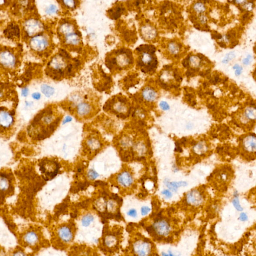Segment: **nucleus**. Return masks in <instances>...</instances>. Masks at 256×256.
Returning a JSON list of instances; mask_svg holds the SVG:
<instances>
[{
	"instance_id": "obj_1",
	"label": "nucleus",
	"mask_w": 256,
	"mask_h": 256,
	"mask_svg": "<svg viewBox=\"0 0 256 256\" xmlns=\"http://www.w3.org/2000/svg\"><path fill=\"white\" fill-rule=\"evenodd\" d=\"M80 64L78 60L72 58L66 50H61L48 65L46 73L52 79L62 80L74 76Z\"/></svg>"
},
{
	"instance_id": "obj_2",
	"label": "nucleus",
	"mask_w": 256,
	"mask_h": 256,
	"mask_svg": "<svg viewBox=\"0 0 256 256\" xmlns=\"http://www.w3.org/2000/svg\"><path fill=\"white\" fill-rule=\"evenodd\" d=\"M61 118H54L53 111L47 108L35 117L28 127L30 137L34 140L41 141L48 138L57 129Z\"/></svg>"
},
{
	"instance_id": "obj_3",
	"label": "nucleus",
	"mask_w": 256,
	"mask_h": 256,
	"mask_svg": "<svg viewBox=\"0 0 256 256\" xmlns=\"http://www.w3.org/2000/svg\"><path fill=\"white\" fill-rule=\"evenodd\" d=\"M58 34L65 49L78 53L81 51L82 36L75 20L70 18L63 19L59 24Z\"/></svg>"
},
{
	"instance_id": "obj_4",
	"label": "nucleus",
	"mask_w": 256,
	"mask_h": 256,
	"mask_svg": "<svg viewBox=\"0 0 256 256\" xmlns=\"http://www.w3.org/2000/svg\"><path fill=\"white\" fill-rule=\"evenodd\" d=\"M135 59L132 51L126 48L109 52L105 58L106 67L113 74L127 71L133 67Z\"/></svg>"
},
{
	"instance_id": "obj_5",
	"label": "nucleus",
	"mask_w": 256,
	"mask_h": 256,
	"mask_svg": "<svg viewBox=\"0 0 256 256\" xmlns=\"http://www.w3.org/2000/svg\"><path fill=\"white\" fill-rule=\"evenodd\" d=\"M155 51L156 48L152 45H143L136 48L135 53L136 66L142 72H151L157 67V58L153 55Z\"/></svg>"
},
{
	"instance_id": "obj_6",
	"label": "nucleus",
	"mask_w": 256,
	"mask_h": 256,
	"mask_svg": "<svg viewBox=\"0 0 256 256\" xmlns=\"http://www.w3.org/2000/svg\"><path fill=\"white\" fill-rule=\"evenodd\" d=\"M103 109L106 112H110L116 115L118 118L125 119L130 114L131 103L126 97L117 95L108 100Z\"/></svg>"
},
{
	"instance_id": "obj_7",
	"label": "nucleus",
	"mask_w": 256,
	"mask_h": 256,
	"mask_svg": "<svg viewBox=\"0 0 256 256\" xmlns=\"http://www.w3.org/2000/svg\"><path fill=\"white\" fill-rule=\"evenodd\" d=\"M40 171L44 179L50 180L53 179L58 174L60 169L59 164L54 160L44 159L39 163Z\"/></svg>"
},
{
	"instance_id": "obj_8",
	"label": "nucleus",
	"mask_w": 256,
	"mask_h": 256,
	"mask_svg": "<svg viewBox=\"0 0 256 256\" xmlns=\"http://www.w3.org/2000/svg\"><path fill=\"white\" fill-rule=\"evenodd\" d=\"M14 185L12 177L7 174L0 173V202L5 197L13 193Z\"/></svg>"
},
{
	"instance_id": "obj_9",
	"label": "nucleus",
	"mask_w": 256,
	"mask_h": 256,
	"mask_svg": "<svg viewBox=\"0 0 256 256\" xmlns=\"http://www.w3.org/2000/svg\"><path fill=\"white\" fill-rule=\"evenodd\" d=\"M14 124V118L12 113L0 109V133H4L11 129Z\"/></svg>"
},
{
	"instance_id": "obj_10",
	"label": "nucleus",
	"mask_w": 256,
	"mask_h": 256,
	"mask_svg": "<svg viewBox=\"0 0 256 256\" xmlns=\"http://www.w3.org/2000/svg\"><path fill=\"white\" fill-rule=\"evenodd\" d=\"M94 110V106L88 101H83L78 104L76 108V113L80 117H86L90 115Z\"/></svg>"
},
{
	"instance_id": "obj_11",
	"label": "nucleus",
	"mask_w": 256,
	"mask_h": 256,
	"mask_svg": "<svg viewBox=\"0 0 256 256\" xmlns=\"http://www.w3.org/2000/svg\"><path fill=\"white\" fill-rule=\"evenodd\" d=\"M118 183L125 188H128L133 183V178L131 173L128 171H123L117 176Z\"/></svg>"
},
{
	"instance_id": "obj_12",
	"label": "nucleus",
	"mask_w": 256,
	"mask_h": 256,
	"mask_svg": "<svg viewBox=\"0 0 256 256\" xmlns=\"http://www.w3.org/2000/svg\"><path fill=\"white\" fill-rule=\"evenodd\" d=\"M203 200V196L199 190H193L187 194L186 201L190 205H199Z\"/></svg>"
},
{
	"instance_id": "obj_13",
	"label": "nucleus",
	"mask_w": 256,
	"mask_h": 256,
	"mask_svg": "<svg viewBox=\"0 0 256 256\" xmlns=\"http://www.w3.org/2000/svg\"><path fill=\"white\" fill-rule=\"evenodd\" d=\"M244 150L248 153H255L256 150V138L254 135L246 136L243 141Z\"/></svg>"
},
{
	"instance_id": "obj_14",
	"label": "nucleus",
	"mask_w": 256,
	"mask_h": 256,
	"mask_svg": "<svg viewBox=\"0 0 256 256\" xmlns=\"http://www.w3.org/2000/svg\"><path fill=\"white\" fill-rule=\"evenodd\" d=\"M59 236L61 239L66 242H69L73 239V234L70 229L67 227H63L61 228L59 232Z\"/></svg>"
},
{
	"instance_id": "obj_15",
	"label": "nucleus",
	"mask_w": 256,
	"mask_h": 256,
	"mask_svg": "<svg viewBox=\"0 0 256 256\" xmlns=\"http://www.w3.org/2000/svg\"><path fill=\"white\" fill-rule=\"evenodd\" d=\"M142 97L148 102H152L156 98V94L155 91L151 88L147 87L142 91Z\"/></svg>"
},
{
	"instance_id": "obj_16",
	"label": "nucleus",
	"mask_w": 256,
	"mask_h": 256,
	"mask_svg": "<svg viewBox=\"0 0 256 256\" xmlns=\"http://www.w3.org/2000/svg\"><path fill=\"white\" fill-rule=\"evenodd\" d=\"M124 10L123 6L120 5H117L114 8H113L108 12V14L112 19H116L122 15Z\"/></svg>"
},
{
	"instance_id": "obj_17",
	"label": "nucleus",
	"mask_w": 256,
	"mask_h": 256,
	"mask_svg": "<svg viewBox=\"0 0 256 256\" xmlns=\"http://www.w3.org/2000/svg\"><path fill=\"white\" fill-rule=\"evenodd\" d=\"M188 185L187 183L184 181L180 182H168L167 186L168 188L171 190L173 192H177L178 189L181 187H186Z\"/></svg>"
},
{
	"instance_id": "obj_18",
	"label": "nucleus",
	"mask_w": 256,
	"mask_h": 256,
	"mask_svg": "<svg viewBox=\"0 0 256 256\" xmlns=\"http://www.w3.org/2000/svg\"><path fill=\"white\" fill-rule=\"evenodd\" d=\"M19 29L17 26L10 25L5 31V34L8 37L18 36L19 35Z\"/></svg>"
},
{
	"instance_id": "obj_19",
	"label": "nucleus",
	"mask_w": 256,
	"mask_h": 256,
	"mask_svg": "<svg viewBox=\"0 0 256 256\" xmlns=\"http://www.w3.org/2000/svg\"><path fill=\"white\" fill-rule=\"evenodd\" d=\"M24 239L27 243L29 245H33L38 241V237L34 232H30L26 234Z\"/></svg>"
},
{
	"instance_id": "obj_20",
	"label": "nucleus",
	"mask_w": 256,
	"mask_h": 256,
	"mask_svg": "<svg viewBox=\"0 0 256 256\" xmlns=\"http://www.w3.org/2000/svg\"><path fill=\"white\" fill-rule=\"evenodd\" d=\"M62 3V5L67 9L70 10H75V9L79 5L80 2L77 1H73V0H69V1H63L60 2Z\"/></svg>"
},
{
	"instance_id": "obj_21",
	"label": "nucleus",
	"mask_w": 256,
	"mask_h": 256,
	"mask_svg": "<svg viewBox=\"0 0 256 256\" xmlns=\"http://www.w3.org/2000/svg\"><path fill=\"white\" fill-rule=\"evenodd\" d=\"M208 150V147L205 143L200 142L194 147V151L198 154H202L205 153Z\"/></svg>"
},
{
	"instance_id": "obj_22",
	"label": "nucleus",
	"mask_w": 256,
	"mask_h": 256,
	"mask_svg": "<svg viewBox=\"0 0 256 256\" xmlns=\"http://www.w3.org/2000/svg\"><path fill=\"white\" fill-rule=\"evenodd\" d=\"M88 147L89 149L96 150L101 147V144L96 138H91L87 141Z\"/></svg>"
},
{
	"instance_id": "obj_23",
	"label": "nucleus",
	"mask_w": 256,
	"mask_h": 256,
	"mask_svg": "<svg viewBox=\"0 0 256 256\" xmlns=\"http://www.w3.org/2000/svg\"><path fill=\"white\" fill-rule=\"evenodd\" d=\"M150 28H151L148 26H143L141 28V32L142 33V35L145 39H150L152 35L153 34L152 30Z\"/></svg>"
},
{
	"instance_id": "obj_24",
	"label": "nucleus",
	"mask_w": 256,
	"mask_h": 256,
	"mask_svg": "<svg viewBox=\"0 0 256 256\" xmlns=\"http://www.w3.org/2000/svg\"><path fill=\"white\" fill-rule=\"evenodd\" d=\"M41 91L42 93L47 97H50L52 96L54 94L55 91L53 88L47 85H43L42 86Z\"/></svg>"
},
{
	"instance_id": "obj_25",
	"label": "nucleus",
	"mask_w": 256,
	"mask_h": 256,
	"mask_svg": "<svg viewBox=\"0 0 256 256\" xmlns=\"http://www.w3.org/2000/svg\"><path fill=\"white\" fill-rule=\"evenodd\" d=\"M94 220L93 215L87 214L83 217L82 220V224L84 227H88Z\"/></svg>"
},
{
	"instance_id": "obj_26",
	"label": "nucleus",
	"mask_w": 256,
	"mask_h": 256,
	"mask_svg": "<svg viewBox=\"0 0 256 256\" xmlns=\"http://www.w3.org/2000/svg\"><path fill=\"white\" fill-rule=\"evenodd\" d=\"M245 116L246 118L251 120L256 119V111L255 108H249L245 111Z\"/></svg>"
},
{
	"instance_id": "obj_27",
	"label": "nucleus",
	"mask_w": 256,
	"mask_h": 256,
	"mask_svg": "<svg viewBox=\"0 0 256 256\" xmlns=\"http://www.w3.org/2000/svg\"><path fill=\"white\" fill-rule=\"evenodd\" d=\"M98 173L94 170L93 169H91L90 170L88 173L87 177L88 178L91 180H94L99 177Z\"/></svg>"
},
{
	"instance_id": "obj_28",
	"label": "nucleus",
	"mask_w": 256,
	"mask_h": 256,
	"mask_svg": "<svg viewBox=\"0 0 256 256\" xmlns=\"http://www.w3.org/2000/svg\"><path fill=\"white\" fill-rule=\"evenodd\" d=\"M57 11H58L57 7L54 5H50L46 10L47 13L49 15L55 14V13H57Z\"/></svg>"
},
{
	"instance_id": "obj_29",
	"label": "nucleus",
	"mask_w": 256,
	"mask_h": 256,
	"mask_svg": "<svg viewBox=\"0 0 256 256\" xmlns=\"http://www.w3.org/2000/svg\"><path fill=\"white\" fill-rule=\"evenodd\" d=\"M232 203L234 206L235 207V208L238 211H242L243 210V208L241 207V206L240 204L239 200L238 198H235V199H233Z\"/></svg>"
},
{
	"instance_id": "obj_30",
	"label": "nucleus",
	"mask_w": 256,
	"mask_h": 256,
	"mask_svg": "<svg viewBox=\"0 0 256 256\" xmlns=\"http://www.w3.org/2000/svg\"><path fill=\"white\" fill-rule=\"evenodd\" d=\"M235 57V53H234V52H231V53H229L226 56V57H225V58L223 60V63L226 64V63H228L230 61H231V60L234 59Z\"/></svg>"
},
{
	"instance_id": "obj_31",
	"label": "nucleus",
	"mask_w": 256,
	"mask_h": 256,
	"mask_svg": "<svg viewBox=\"0 0 256 256\" xmlns=\"http://www.w3.org/2000/svg\"><path fill=\"white\" fill-rule=\"evenodd\" d=\"M194 8L198 13H202L205 10V8L202 3H198L195 5Z\"/></svg>"
},
{
	"instance_id": "obj_32",
	"label": "nucleus",
	"mask_w": 256,
	"mask_h": 256,
	"mask_svg": "<svg viewBox=\"0 0 256 256\" xmlns=\"http://www.w3.org/2000/svg\"><path fill=\"white\" fill-rule=\"evenodd\" d=\"M160 106L161 109L164 111H167L170 109V106L166 102L162 101L160 103Z\"/></svg>"
},
{
	"instance_id": "obj_33",
	"label": "nucleus",
	"mask_w": 256,
	"mask_h": 256,
	"mask_svg": "<svg viewBox=\"0 0 256 256\" xmlns=\"http://www.w3.org/2000/svg\"><path fill=\"white\" fill-rule=\"evenodd\" d=\"M150 211L151 209L148 207L144 206L141 208V214L143 216L147 215Z\"/></svg>"
},
{
	"instance_id": "obj_34",
	"label": "nucleus",
	"mask_w": 256,
	"mask_h": 256,
	"mask_svg": "<svg viewBox=\"0 0 256 256\" xmlns=\"http://www.w3.org/2000/svg\"><path fill=\"white\" fill-rule=\"evenodd\" d=\"M233 69H236V72H235V75L236 76H239L241 74V72L243 69L242 68L238 65H235V66L233 67Z\"/></svg>"
},
{
	"instance_id": "obj_35",
	"label": "nucleus",
	"mask_w": 256,
	"mask_h": 256,
	"mask_svg": "<svg viewBox=\"0 0 256 256\" xmlns=\"http://www.w3.org/2000/svg\"><path fill=\"white\" fill-rule=\"evenodd\" d=\"M127 214H128V216H129L130 217H133V218H136L137 217V211L135 209H134L130 210L128 211Z\"/></svg>"
},
{
	"instance_id": "obj_36",
	"label": "nucleus",
	"mask_w": 256,
	"mask_h": 256,
	"mask_svg": "<svg viewBox=\"0 0 256 256\" xmlns=\"http://www.w3.org/2000/svg\"><path fill=\"white\" fill-rule=\"evenodd\" d=\"M162 193L164 196H165L166 198L167 199H170L172 197V194L169 190H164L162 192Z\"/></svg>"
},
{
	"instance_id": "obj_37",
	"label": "nucleus",
	"mask_w": 256,
	"mask_h": 256,
	"mask_svg": "<svg viewBox=\"0 0 256 256\" xmlns=\"http://www.w3.org/2000/svg\"><path fill=\"white\" fill-rule=\"evenodd\" d=\"M169 49H170V51L173 54L176 53V52H177L178 51L177 47L175 46L174 44H171L170 45H169Z\"/></svg>"
},
{
	"instance_id": "obj_38",
	"label": "nucleus",
	"mask_w": 256,
	"mask_h": 256,
	"mask_svg": "<svg viewBox=\"0 0 256 256\" xmlns=\"http://www.w3.org/2000/svg\"><path fill=\"white\" fill-rule=\"evenodd\" d=\"M248 216L245 213H242L240 215L239 220L241 221H246L248 220Z\"/></svg>"
},
{
	"instance_id": "obj_39",
	"label": "nucleus",
	"mask_w": 256,
	"mask_h": 256,
	"mask_svg": "<svg viewBox=\"0 0 256 256\" xmlns=\"http://www.w3.org/2000/svg\"><path fill=\"white\" fill-rule=\"evenodd\" d=\"M88 205H89V202L87 201H84L83 202L80 203L79 204V207H80L81 208H87L88 207Z\"/></svg>"
},
{
	"instance_id": "obj_40",
	"label": "nucleus",
	"mask_w": 256,
	"mask_h": 256,
	"mask_svg": "<svg viewBox=\"0 0 256 256\" xmlns=\"http://www.w3.org/2000/svg\"><path fill=\"white\" fill-rule=\"evenodd\" d=\"M252 58V57H251V56L249 55V56H248V57H247L246 59H244L243 62V63L245 65H248L250 63V60Z\"/></svg>"
},
{
	"instance_id": "obj_41",
	"label": "nucleus",
	"mask_w": 256,
	"mask_h": 256,
	"mask_svg": "<svg viewBox=\"0 0 256 256\" xmlns=\"http://www.w3.org/2000/svg\"><path fill=\"white\" fill-rule=\"evenodd\" d=\"M212 37L213 39H220L222 38V36L221 35L219 34H213L212 35Z\"/></svg>"
},
{
	"instance_id": "obj_42",
	"label": "nucleus",
	"mask_w": 256,
	"mask_h": 256,
	"mask_svg": "<svg viewBox=\"0 0 256 256\" xmlns=\"http://www.w3.org/2000/svg\"><path fill=\"white\" fill-rule=\"evenodd\" d=\"M32 97L35 100H39L41 98V95L38 93H34L32 95Z\"/></svg>"
},
{
	"instance_id": "obj_43",
	"label": "nucleus",
	"mask_w": 256,
	"mask_h": 256,
	"mask_svg": "<svg viewBox=\"0 0 256 256\" xmlns=\"http://www.w3.org/2000/svg\"><path fill=\"white\" fill-rule=\"evenodd\" d=\"M72 118H71V117L70 116H67L66 118L65 119V120H64L63 121V124H66L68 122H71V121H72Z\"/></svg>"
},
{
	"instance_id": "obj_44",
	"label": "nucleus",
	"mask_w": 256,
	"mask_h": 256,
	"mask_svg": "<svg viewBox=\"0 0 256 256\" xmlns=\"http://www.w3.org/2000/svg\"><path fill=\"white\" fill-rule=\"evenodd\" d=\"M28 89L27 88H25L23 89L22 91V96L24 97H26L28 94Z\"/></svg>"
},
{
	"instance_id": "obj_45",
	"label": "nucleus",
	"mask_w": 256,
	"mask_h": 256,
	"mask_svg": "<svg viewBox=\"0 0 256 256\" xmlns=\"http://www.w3.org/2000/svg\"><path fill=\"white\" fill-rule=\"evenodd\" d=\"M14 256H26L23 252H22L18 251L14 254Z\"/></svg>"
},
{
	"instance_id": "obj_46",
	"label": "nucleus",
	"mask_w": 256,
	"mask_h": 256,
	"mask_svg": "<svg viewBox=\"0 0 256 256\" xmlns=\"http://www.w3.org/2000/svg\"><path fill=\"white\" fill-rule=\"evenodd\" d=\"M182 63H183L184 67H185L186 68L189 67V62H188V58H186L185 60H184L183 62H182Z\"/></svg>"
},
{
	"instance_id": "obj_47",
	"label": "nucleus",
	"mask_w": 256,
	"mask_h": 256,
	"mask_svg": "<svg viewBox=\"0 0 256 256\" xmlns=\"http://www.w3.org/2000/svg\"><path fill=\"white\" fill-rule=\"evenodd\" d=\"M252 5H253V4L249 3V4H247V5H246L245 6H246V8L247 9L249 10V11H251L253 9V7L252 6Z\"/></svg>"
},
{
	"instance_id": "obj_48",
	"label": "nucleus",
	"mask_w": 256,
	"mask_h": 256,
	"mask_svg": "<svg viewBox=\"0 0 256 256\" xmlns=\"http://www.w3.org/2000/svg\"><path fill=\"white\" fill-rule=\"evenodd\" d=\"M174 77H175V79L177 80V81H178V82H180V81H181V80H182V78H181L179 75H178L177 74H176V72H175V74H174Z\"/></svg>"
},
{
	"instance_id": "obj_49",
	"label": "nucleus",
	"mask_w": 256,
	"mask_h": 256,
	"mask_svg": "<svg viewBox=\"0 0 256 256\" xmlns=\"http://www.w3.org/2000/svg\"><path fill=\"white\" fill-rule=\"evenodd\" d=\"M165 241H166L167 243H172L173 241V238L172 237H169L166 239H165Z\"/></svg>"
},
{
	"instance_id": "obj_50",
	"label": "nucleus",
	"mask_w": 256,
	"mask_h": 256,
	"mask_svg": "<svg viewBox=\"0 0 256 256\" xmlns=\"http://www.w3.org/2000/svg\"><path fill=\"white\" fill-rule=\"evenodd\" d=\"M200 20H201V22L202 23H205L206 22V21H207L206 18L205 17H204V16H201V18L200 19Z\"/></svg>"
},
{
	"instance_id": "obj_51",
	"label": "nucleus",
	"mask_w": 256,
	"mask_h": 256,
	"mask_svg": "<svg viewBox=\"0 0 256 256\" xmlns=\"http://www.w3.org/2000/svg\"><path fill=\"white\" fill-rule=\"evenodd\" d=\"M71 217L72 218H76L77 217V213L76 212H74L71 213Z\"/></svg>"
},
{
	"instance_id": "obj_52",
	"label": "nucleus",
	"mask_w": 256,
	"mask_h": 256,
	"mask_svg": "<svg viewBox=\"0 0 256 256\" xmlns=\"http://www.w3.org/2000/svg\"><path fill=\"white\" fill-rule=\"evenodd\" d=\"M219 45L221 47H223V48H226V45L225 44V43L223 42H221L220 43H218Z\"/></svg>"
},
{
	"instance_id": "obj_53",
	"label": "nucleus",
	"mask_w": 256,
	"mask_h": 256,
	"mask_svg": "<svg viewBox=\"0 0 256 256\" xmlns=\"http://www.w3.org/2000/svg\"><path fill=\"white\" fill-rule=\"evenodd\" d=\"M238 43H239V42H238V40H235V41H233V42H232V47H234L236 46L238 44Z\"/></svg>"
},
{
	"instance_id": "obj_54",
	"label": "nucleus",
	"mask_w": 256,
	"mask_h": 256,
	"mask_svg": "<svg viewBox=\"0 0 256 256\" xmlns=\"http://www.w3.org/2000/svg\"><path fill=\"white\" fill-rule=\"evenodd\" d=\"M192 72H191L189 70V71H187V72H186V75H187V77H190V76H192Z\"/></svg>"
},
{
	"instance_id": "obj_55",
	"label": "nucleus",
	"mask_w": 256,
	"mask_h": 256,
	"mask_svg": "<svg viewBox=\"0 0 256 256\" xmlns=\"http://www.w3.org/2000/svg\"><path fill=\"white\" fill-rule=\"evenodd\" d=\"M194 27L196 28L197 29H198V30H200V25L199 24H194Z\"/></svg>"
},
{
	"instance_id": "obj_56",
	"label": "nucleus",
	"mask_w": 256,
	"mask_h": 256,
	"mask_svg": "<svg viewBox=\"0 0 256 256\" xmlns=\"http://www.w3.org/2000/svg\"><path fill=\"white\" fill-rule=\"evenodd\" d=\"M197 56H198V57L200 59H203L204 58H205L204 56L203 55H202V54H198L197 55Z\"/></svg>"
},
{
	"instance_id": "obj_57",
	"label": "nucleus",
	"mask_w": 256,
	"mask_h": 256,
	"mask_svg": "<svg viewBox=\"0 0 256 256\" xmlns=\"http://www.w3.org/2000/svg\"><path fill=\"white\" fill-rule=\"evenodd\" d=\"M248 15H249V14H248V13H246V14H245L244 15V17H243L244 19L247 18V17H248Z\"/></svg>"
},
{
	"instance_id": "obj_58",
	"label": "nucleus",
	"mask_w": 256,
	"mask_h": 256,
	"mask_svg": "<svg viewBox=\"0 0 256 256\" xmlns=\"http://www.w3.org/2000/svg\"><path fill=\"white\" fill-rule=\"evenodd\" d=\"M162 255L163 256H169L168 254H166L165 253H164V252H162Z\"/></svg>"
},
{
	"instance_id": "obj_59",
	"label": "nucleus",
	"mask_w": 256,
	"mask_h": 256,
	"mask_svg": "<svg viewBox=\"0 0 256 256\" xmlns=\"http://www.w3.org/2000/svg\"><path fill=\"white\" fill-rule=\"evenodd\" d=\"M169 256H174L173 255V254L171 253V252L170 251H169Z\"/></svg>"
},
{
	"instance_id": "obj_60",
	"label": "nucleus",
	"mask_w": 256,
	"mask_h": 256,
	"mask_svg": "<svg viewBox=\"0 0 256 256\" xmlns=\"http://www.w3.org/2000/svg\"><path fill=\"white\" fill-rule=\"evenodd\" d=\"M208 84L207 82H205V83H204V86L205 87H207V86L208 85Z\"/></svg>"
}]
</instances>
